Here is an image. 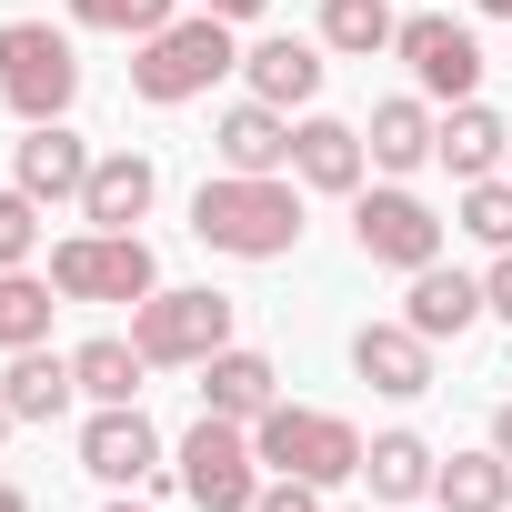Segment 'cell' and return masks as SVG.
Listing matches in <instances>:
<instances>
[{"label": "cell", "instance_id": "484cf974", "mask_svg": "<svg viewBox=\"0 0 512 512\" xmlns=\"http://www.w3.org/2000/svg\"><path fill=\"white\" fill-rule=\"evenodd\" d=\"M51 282L41 272H0V352H31V342H51Z\"/></svg>", "mask_w": 512, "mask_h": 512}, {"label": "cell", "instance_id": "30bf717a", "mask_svg": "<svg viewBox=\"0 0 512 512\" xmlns=\"http://www.w3.org/2000/svg\"><path fill=\"white\" fill-rule=\"evenodd\" d=\"M81 472L111 482V492L161 482V432H151V412H141V402H91V422H81Z\"/></svg>", "mask_w": 512, "mask_h": 512}, {"label": "cell", "instance_id": "ba28073f", "mask_svg": "<svg viewBox=\"0 0 512 512\" xmlns=\"http://www.w3.org/2000/svg\"><path fill=\"white\" fill-rule=\"evenodd\" d=\"M352 251L372 272H432L442 262V211L422 201V191H402V181H382V191H352Z\"/></svg>", "mask_w": 512, "mask_h": 512}, {"label": "cell", "instance_id": "5bb4252c", "mask_svg": "<svg viewBox=\"0 0 512 512\" xmlns=\"http://www.w3.org/2000/svg\"><path fill=\"white\" fill-rule=\"evenodd\" d=\"M322 41H302V31H272V41H251L241 51V81H251V101H272V111H312L322 101Z\"/></svg>", "mask_w": 512, "mask_h": 512}, {"label": "cell", "instance_id": "603a6c76", "mask_svg": "<svg viewBox=\"0 0 512 512\" xmlns=\"http://www.w3.org/2000/svg\"><path fill=\"white\" fill-rule=\"evenodd\" d=\"M432 502H442V512H512V462H502L492 442H482V452H442Z\"/></svg>", "mask_w": 512, "mask_h": 512}, {"label": "cell", "instance_id": "8992f818", "mask_svg": "<svg viewBox=\"0 0 512 512\" xmlns=\"http://www.w3.org/2000/svg\"><path fill=\"white\" fill-rule=\"evenodd\" d=\"M51 292L61 302H151L161 292V262H151V241L141 231H71L51 241Z\"/></svg>", "mask_w": 512, "mask_h": 512}, {"label": "cell", "instance_id": "f1b7e54d", "mask_svg": "<svg viewBox=\"0 0 512 512\" xmlns=\"http://www.w3.org/2000/svg\"><path fill=\"white\" fill-rule=\"evenodd\" d=\"M41 262V201L11 181V191H0V272H31Z\"/></svg>", "mask_w": 512, "mask_h": 512}, {"label": "cell", "instance_id": "d6a6232c", "mask_svg": "<svg viewBox=\"0 0 512 512\" xmlns=\"http://www.w3.org/2000/svg\"><path fill=\"white\" fill-rule=\"evenodd\" d=\"M492 452H502V462H512V402H502V412H492Z\"/></svg>", "mask_w": 512, "mask_h": 512}, {"label": "cell", "instance_id": "9c48e42d", "mask_svg": "<svg viewBox=\"0 0 512 512\" xmlns=\"http://www.w3.org/2000/svg\"><path fill=\"white\" fill-rule=\"evenodd\" d=\"M392 51L412 61V81H422V101H442V111L482 91V41H472V31H462L452 11H412V21L392 31Z\"/></svg>", "mask_w": 512, "mask_h": 512}, {"label": "cell", "instance_id": "d590c367", "mask_svg": "<svg viewBox=\"0 0 512 512\" xmlns=\"http://www.w3.org/2000/svg\"><path fill=\"white\" fill-rule=\"evenodd\" d=\"M482 11H492V21H512V0H482Z\"/></svg>", "mask_w": 512, "mask_h": 512}, {"label": "cell", "instance_id": "2e32d148", "mask_svg": "<svg viewBox=\"0 0 512 512\" xmlns=\"http://www.w3.org/2000/svg\"><path fill=\"white\" fill-rule=\"evenodd\" d=\"M272 402H282V362H272V352L221 342V352L201 362V412H221V422H262Z\"/></svg>", "mask_w": 512, "mask_h": 512}, {"label": "cell", "instance_id": "7a4b0ae2", "mask_svg": "<svg viewBox=\"0 0 512 512\" xmlns=\"http://www.w3.org/2000/svg\"><path fill=\"white\" fill-rule=\"evenodd\" d=\"M231 31H241V21H221V11H181L171 31L131 41V101H151V111L201 101L221 71H241V41H231Z\"/></svg>", "mask_w": 512, "mask_h": 512}, {"label": "cell", "instance_id": "cb8c5ba5", "mask_svg": "<svg viewBox=\"0 0 512 512\" xmlns=\"http://www.w3.org/2000/svg\"><path fill=\"white\" fill-rule=\"evenodd\" d=\"M71 372H81V402H141V382H151V362H141L131 332H91L71 352Z\"/></svg>", "mask_w": 512, "mask_h": 512}, {"label": "cell", "instance_id": "4316f807", "mask_svg": "<svg viewBox=\"0 0 512 512\" xmlns=\"http://www.w3.org/2000/svg\"><path fill=\"white\" fill-rule=\"evenodd\" d=\"M452 231H472L482 251H512V171H492V181H462V201H452Z\"/></svg>", "mask_w": 512, "mask_h": 512}, {"label": "cell", "instance_id": "7c38bea8", "mask_svg": "<svg viewBox=\"0 0 512 512\" xmlns=\"http://www.w3.org/2000/svg\"><path fill=\"white\" fill-rule=\"evenodd\" d=\"M362 171H372V141H362V121H332V111H302L292 121V181L302 191H362Z\"/></svg>", "mask_w": 512, "mask_h": 512}, {"label": "cell", "instance_id": "52a82bcc", "mask_svg": "<svg viewBox=\"0 0 512 512\" xmlns=\"http://www.w3.org/2000/svg\"><path fill=\"white\" fill-rule=\"evenodd\" d=\"M181 492H191V512H251L262 502V452H251V422H221V412H201L191 432H181V472H171Z\"/></svg>", "mask_w": 512, "mask_h": 512}, {"label": "cell", "instance_id": "74e56055", "mask_svg": "<svg viewBox=\"0 0 512 512\" xmlns=\"http://www.w3.org/2000/svg\"><path fill=\"white\" fill-rule=\"evenodd\" d=\"M502 171H512V161H502Z\"/></svg>", "mask_w": 512, "mask_h": 512}, {"label": "cell", "instance_id": "5b68a950", "mask_svg": "<svg viewBox=\"0 0 512 512\" xmlns=\"http://www.w3.org/2000/svg\"><path fill=\"white\" fill-rule=\"evenodd\" d=\"M0 101L21 111V131H31V121H71V101H81V51H71V31H51V21H0Z\"/></svg>", "mask_w": 512, "mask_h": 512}, {"label": "cell", "instance_id": "277c9868", "mask_svg": "<svg viewBox=\"0 0 512 512\" xmlns=\"http://www.w3.org/2000/svg\"><path fill=\"white\" fill-rule=\"evenodd\" d=\"M251 452H262V472H292V482H362V432L342 412H312V402H272L262 422H251Z\"/></svg>", "mask_w": 512, "mask_h": 512}, {"label": "cell", "instance_id": "d4e9b609", "mask_svg": "<svg viewBox=\"0 0 512 512\" xmlns=\"http://www.w3.org/2000/svg\"><path fill=\"white\" fill-rule=\"evenodd\" d=\"M392 0H322V51H342V61H372V51H392Z\"/></svg>", "mask_w": 512, "mask_h": 512}, {"label": "cell", "instance_id": "44dd1931", "mask_svg": "<svg viewBox=\"0 0 512 512\" xmlns=\"http://www.w3.org/2000/svg\"><path fill=\"white\" fill-rule=\"evenodd\" d=\"M362 141H372V171H422L432 161V141H442V111L422 101V91H402V101H372V121H362Z\"/></svg>", "mask_w": 512, "mask_h": 512}, {"label": "cell", "instance_id": "4fadbf2b", "mask_svg": "<svg viewBox=\"0 0 512 512\" xmlns=\"http://www.w3.org/2000/svg\"><path fill=\"white\" fill-rule=\"evenodd\" d=\"M151 201H161V161L151 151H101L91 181H81V221L91 231H141Z\"/></svg>", "mask_w": 512, "mask_h": 512}, {"label": "cell", "instance_id": "4dcf8cb0", "mask_svg": "<svg viewBox=\"0 0 512 512\" xmlns=\"http://www.w3.org/2000/svg\"><path fill=\"white\" fill-rule=\"evenodd\" d=\"M482 302L512 322V251H492V272H482Z\"/></svg>", "mask_w": 512, "mask_h": 512}, {"label": "cell", "instance_id": "ac0fdd59", "mask_svg": "<svg viewBox=\"0 0 512 512\" xmlns=\"http://www.w3.org/2000/svg\"><path fill=\"white\" fill-rule=\"evenodd\" d=\"M432 161L452 171V181H492L502 161H512V131H502V111L472 91V101H452L442 111V141H432Z\"/></svg>", "mask_w": 512, "mask_h": 512}, {"label": "cell", "instance_id": "d6986e66", "mask_svg": "<svg viewBox=\"0 0 512 512\" xmlns=\"http://www.w3.org/2000/svg\"><path fill=\"white\" fill-rule=\"evenodd\" d=\"M482 312H492V302H482V272H452V262L412 272V302H402V322H412L422 342H462Z\"/></svg>", "mask_w": 512, "mask_h": 512}, {"label": "cell", "instance_id": "836d02e7", "mask_svg": "<svg viewBox=\"0 0 512 512\" xmlns=\"http://www.w3.org/2000/svg\"><path fill=\"white\" fill-rule=\"evenodd\" d=\"M0 512H31V492H21V482H0Z\"/></svg>", "mask_w": 512, "mask_h": 512}, {"label": "cell", "instance_id": "ffe728a7", "mask_svg": "<svg viewBox=\"0 0 512 512\" xmlns=\"http://www.w3.org/2000/svg\"><path fill=\"white\" fill-rule=\"evenodd\" d=\"M0 402H11V422H61V412L81 402V372H71V352H51V342L11 352V372H0Z\"/></svg>", "mask_w": 512, "mask_h": 512}, {"label": "cell", "instance_id": "8d00e7d4", "mask_svg": "<svg viewBox=\"0 0 512 512\" xmlns=\"http://www.w3.org/2000/svg\"><path fill=\"white\" fill-rule=\"evenodd\" d=\"M342 512H382V502H342Z\"/></svg>", "mask_w": 512, "mask_h": 512}, {"label": "cell", "instance_id": "6da1fadb", "mask_svg": "<svg viewBox=\"0 0 512 512\" xmlns=\"http://www.w3.org/2000/svg\"><path fill=\"white\" fill-rule=\"evenodd\" d=\"M191 241L231 251V262H282V251H302V181L292 171H211L191 191Z\"/></svg>", "mask_w": 512, "mask_h": 512}, {"label": "cell", "instance_id": "9a60e30c", "mask_svg": "<svg viewBox=\"0 0 512 512\" xmlns=\"http://www.w3.org/2000/svg\"><path fill=\"white\" fill-rule=\"evenodd\" d=\"M352 372L382 392V402H422L432 392V342L412 322H362L352 332Z\"/></svg>", "mask_w": 512, "mask_h": 512}, {"label": "cell", "instance_id": "8fae6325", "mask_svg": "<svg viewBox=\"0 0 512 512\" xmlns=\"http://www.w3.org/2000/svg\"><path fill=\"white\" fill-rule=\"evenodd\" d=\"M91 161H101V151H91L71 121H31V131L11 141V181H21L41 211H61V201L81 211V181H91Z\"/></svg>", "mask_w": 512, "mask_h": 512}, {"label": "cell", "instance_id": "e0dca14e", "mask_svg": "<svg viewBox=\"0 0 512 512\" xmlns=\"http://www.w3.org/2000/svg\"><path fill=\"white\" fill-rule=\"evenodd\" d=\"M211 161H221V171H292V111L231 101V111L211 121Z\"/></svg>", "mask_w": 512, "mask_h": 512}, {"label": "cell", "instance_id": "e575fe53", "mask_svg": "<svg viewBox=\"0 0 512 512\" xmlns=\"http://www.w3.org/2000/svg\"><path fill=\"white\" fill-rule=\"evenodd\" d=\"M101 512H151V502H131V492H111V502H101Z\"/></svg>", "mask_w": 512, "mask_h": 512}, {"label": "cell", "instance_id": "f546056e", "mask_svg": "<svg viewBox=\"0 0 512 512\" xmlns=\"http://www.w3.org/2000/svg\"><path fill=\"white\" fill-rule=\"evenodd\" d=\"M251 512H322V482H292V472H272Z\"/></svg>", "mask_w": 512, "mask_h": 512}, {"label": "cell", "instance_id": "7402d4cb", "mask_svg": "<svg viewBox=\"0 0 512 512\" xmlns=\"http://www.w3.org/2000/svg\"><path fill=\"white\" fill-rule=\"evenodd\" d=\"M432 472H442V452H432L422 432H372V442H362V482H372V502H422Z\"/></svg>", "mask_w": 512, "mask_h": 512}, {"label": "cell", "instance_id": "83f0119b", "mask_svg": "<svg viewBox=\"0 0 512 512\" xmlns=\"http://www.w3.org/2000/svg\"><path fill=\"white\" fill-rule=\"evenodd\" d=\"M71 21L81 31H121V41H151L181 21V0H71Z\"/></svg>", "mask_w": 512, "mask_h": 512}, {"label": "cell", "instance_id": "1f68e13d", "mask_svg": "<svg viewBox=\"0 0 512 512\" xmlns=\"http://www.w3.org/2000/svg\"><path fill=\"white\" fill-rule=\"evenodd\" d=\"M191 11H221V21H262L272 0H191Z\"/></svg>", "mask_w": 512, "mask_h": 512}, {"label": "cell", "instance_id": "3957f363", "mask_svg": "<svg viewBox=\"0 0 512 512\" xmlns=\"http://www.w3.org/2000/svg\"><path fill=\"white\" fill-rule=\"evenodd\" d=\"M231 322H241V302L231 292H211V282H191V292H151V302H131V342H141V362L151 372H201L221 342H231Z\"/></svg>", "mask_w": 512, "mask_h": 512}]
</instances>
